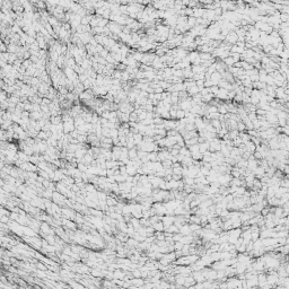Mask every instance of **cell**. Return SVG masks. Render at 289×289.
<instances>
[{
  "mask_svg": "<svg viewBox=\"0 0 289 289\" xmlns=\"http://www.w3.org/2000/svg\"><path fill=\"white\" fill-rule=\"evenodd\" d=\"M153 228L156 230H158V232H162V230L164 229V225H163V222H154Z\"/></svg>",
  "mask_w": 289,
  "mask_h": 289,
  "instance_id": "6da1fadb",
  "label": "cell"
},
{
  "mask_svg": "<svg viewBox=\"0 0 289 289\" xmlns=\"http://www.w3.org/2000/svg\"><path fill=\"white\" fill-rule=\"evenodd\" d=\"M129 153H130V154H129V156H130L131 158H135V157L137 156V151H136V149H132V150H130Z\"/></svg>",
  "mask_w": 289,
  "mask_h": 289,
  "instance_id": "7a4b0ae2",
  "label": "cell"
}]
</instances>
